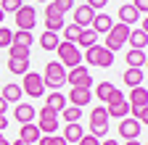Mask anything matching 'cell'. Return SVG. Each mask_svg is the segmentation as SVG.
Here are the masks:
<instances>
[{
  "label": "cell",
  "mask_w": 148,
  "mask_h": 145,
  "mask_svg": "<svg viewBox=\"0 0 148 145\" xmlns=\"http://www.w3.org/2000/svg\"><path fill=\"white\" fill-rule=\"evenodd\" d=\"M56 50H58V63L61 66H69V69H74V66H79L82 63V56H79V48L77 45H74V42H58V45H56Z\"/></svg>",
  "instance_id": "cell-4"
},
{
  "label": "cell",
  "mask_w": 148,
  "mask_h": 145,
  "mask_svg": "<svg viewBox=\"0 0 148 145\" xmlns=\"http://www.w3.org/2000/svg\"><path fill=\"white\" fill-rule=\"evenodd\" d=\"M106 3H108V0H87V3H85V5H90L92 11H95V8H103Z\"/></svg>",
  "instance_id": "cell-42"
},
{
  "label": "cell",
  "mask_w": 148,
  "mask_h": 145,
  "mask_svg": "<svg viewBox=\"0 0 148 145\" xmlns=\"http://www.w3.org/2000/svg\"><path fill=\"white\" fill-rule=\"evenodd\" d=\"M18 140L27 142V145H34L37 140H40V129L29 121V124H21V129H18Z\"/></svg>",
  "instance_id": "cell-15"
},
{
  "label": "cell",
  "mask_w": 148,
  "mask_h": 145,
  "mask_svg": "<svg viewBox=\"0 0 148 145\" xmlns=\"http://www.w3.org/2000/svg\"><path fill=\"white\" fill-rule=\"evenodd\" d=\"M0 145H11V142H8V140H5V137H3V140H0Z\"/></svg>",
  "instance_id": "cell-47"
},
{
  "label": "cell",
  "mask_w": 148,
  "mask_h": 145,
  "mask_svg": "<svg viewBox=\"0 0 148 145\" xmlns=\"http://www.w3.org/2000/svg\"><path fill=\"white\" fill-rule=\"evenodd\" d=\"M101 145H119V142H116V140H103Z\"/></svg>",
  "instance_id": "cell-45"
},
{
  "label": "cell",
  "mask_w": 148,
  "mask_h": 145,
  "mask_svg": "<svg viewBox=\"0 0 148 145\" xmlns=\"http://www.w3.org/2000/svg\"><path fill=\"white\" fill-rule=\"evenodd\" d=\"M127 37H130V27L127 24H122V21H116L114 27L108 29V34H106V42H103V48L106 50H122V45L127 42Z\"/></svg>",
  "instance_id": "cell-2"
},
{
  "label": "cell",
  "mask_w": 148,
  "mask_h": 145,
  "mask_svg": "<svg viewBox=\"0 0 148 145\" xmlns=\"http://www.w3.org/2000/svg\"><path fill=\"white\" fill-rule=\"evenodd\" d=\"M92 32L95 34H108V29L114 27V19H111L108 13H98V16H92Z\"/></svg>",
  "instance_id": "cell-14"
},
{
  "label": "cell",
  "mask_w": 148,
  "mask_h": 145,
  "mask_svg": "<svg viewBox=\"0 0 148 145\" xmlns=\"http://www.w3.org/2000/svg\"><path fill=\"white\" fill-rule=\"evenodd\" d=\"M74 145H101V140H98V137H92V135H85L79 142H74Z\"/></svg>",
  "instance_id": "cell-40"
},
{
  "label": "cell",
  "mask_w": 148,
  "mask_h": 145,
  "mask_svg": "<svg viewBox=\"0 0 148 145\" xmlns=\"http://www.w3.org/2000/svg\"><path fill=\"white\" fill-rule=\"evenodd\" d=\"M124 58H127V63L132 66V69H143L145 61H148V58H145V50H132V48H130V53H127Z\"/></svg>",
  "instance_id": "cell-22"
},
{
  "label": "cell",
  "mask_w": 148,
  "mask_h": 145,
  "mask_svg": "<svg viewBox=\"0 0 148 145\" xmlns=\"http://www.w3.org/2000/svg\"><path fill=\"white\" fill-rule=\"evenodd\" d=\"M56 45H58V34L56 32H42L40 34V48L42 50H56Z\"/></svg>",
  "instance_id": "cell-28"
},
{
  "label": "cell",
  "mask_w": 148,
  "mask_h": 145,
  "mask_svg": "<svg viewBox=\"0 0 148 145\" xmlns=\"http://www.w3.org/2000/svg\"><path fill=\"white\" fill-rule=\"evenodd\" d=\"M106 111H108V116H114V119H124L130 114V103L122 95V90H114V93H111V98L106 100Z\"/></svg>",
  "instance_id": "cell-6"
},
{
  "label": "cell",
  "mask_w": 148,
  "mask_h": 145,
  "mask_svg": "<svg viewBox=\"0 0 148 145\" xmlns=\"http://www.w3.org/2000/svg\"><path fill=\"white\" fill-rule=\"evenodd\" d=\"M130 111H132V119H138L140 124L148 121V108L145 106H130Z\"/></svg>",
  "instance_id": "cell-36"
},
{
  "label": "cell",
  "mask_w": 148,
  "mask_h": 145,
  "mask_svg": "<svg viewBox=\"0 0 148 145\" xmlns=\"http://www.w3.org/2000/svg\"><path fill=\"white\" fill-rule=\"evenodd\" d=\"M140 129H143V124L138 119H127V116L119 119V135H122V140H138Z\"/></svg>",
  "instance_id": "cell-11"
},
{
  "label": "cell",
  "mask_w": 148,
  "mask_h": 145,
  "mask_svg": "<svg viewBox=\"0 0 148 145\" xmlns=\"http://www.w3.org/2000/svg\"><path fill=\"white\" fill-rule=\"evenodd\" d=\"M77 42H79V48H85V50H87V48H92V45H98V34L92 32V29H82Z\"/></svg>",
  "instance_id": "cell-26"
},
{
  "label": "cell",
  "mask_w": 148,
  "mask_h": 145,
  "mask_svg": "<svg viewBox=\"0 0 148 145\" xmlns=\"http://www.w3.org/2000/svg\"><path fill=\"white\" fill-rule=\"evenodd\" d=\"M5 127H8V119H5V114H0V132H3Z\"/></svg>",
  "instance_id": "cell-43"
},
{
  "label": "cell",
  "mask_w": 148,
  "mask_h": 145,
  "mask_svg": "<svg viewBox=\"0 0 148 145\" xmlns=\"http://www.w3.org/2000/svg\"><path fill=\"white\" fill-rule=\"evenodd\" d=\"M66 82L71 84V87H90L92 84V77H90V71H87V66H74V69H69L66 71Z\"/></svg>",
  "instance_id": "cell-9"
},
{
  "label": "cell",
  "mask_w": 148,
  "mask_h": 145,
  "mask_svg": "<svg viewBox=\"0 0 148 145\" xmlns=\"http://www.w3.org/2000/svg\"><path fill=\"white\" fill-rule=\"evenodd\" d=\"M5 108H8V103L3 100V95H0V114H5Z\"/></svg>",
  "instance_id": "cell-44"
},
{
  "label": "cell",
  "mask_w": 148,
  "mask_h": 145,
  "mask_svg": "<svg viewBox=\"0 0 148 145\" xmlns=\"http://www.w3.org/2000/svg\"><path fill=\"white\" fill-rule=\"evenodd\" d=\"M45 106H50L53 111H58V114H61L64 108H66V98H64V95L58 93V90H53V93L48 95V100H45Z\"/></svg>",
  "instance_id": "cell-24"
},
{
  "label": "cell",
  "mask_w": 148,
  "mask_h": 145,
  "mask_svg": "<svg viewBox=\"0 0 148 145\" xmlns=\"http://www.w3.org/2000/svg\"><path fill=\"white\" fill-rule=\"evenodd\" d=\"M61 116H64L66 124H77V121H82V108H77V106H66L64 111H61Z\"/></svg>",
  "instance_id": "cell-25"
},
{
  "label": "cell",
  "mask_w": 148,
  "mask_h": 145,
  "mask_svg": "<svg viewBox=\"0 0 148 145\" xmlns=\"http://www.w3.org/2000/svg\"><path fill=\"white\" fill-rule=\"evenodd\" d=\"M40 3H42V0H40Z\"/></svg>",
  "instance_id": "cell-51"
},
{
  "label": "cell",
  "mask_w": 148,
  "mask_h": 145,
  "mask_svg": "<svg viewBox=\"0 0 148 145\" xmlns=\"http://www.w3.org/2000/svg\"><path fill=\"white\" fill-rule=\"evenodd\" d=\"M37 24V8L34 5H21L16 11V29L21 32H32Z\"/></svg>",
  "instance_id": "cell-7"
},
{
  "label": "cell",
  "mask_w": 148,
  "mask_h": 145,
  "mask_svg": "<svg viewBox=\"0 0 148 145\" xmlns=\"http://www.w3.org/2000/svg\"><path fill=\"white\" fill-rule=\"evenodd\" d=\"M50 3L56 5V11H61V13H66V11L74 8V0H50Z\"/></svg>",
  "instance_id": "cell-38"
},
{
  "label": "cell",
  "mask_w": 148,
  "mask_h": 145,
  "mask_svg": "<svg viewBox=\"0 0 148 145\" xmlns=\"http://www.w3.org/2000/svg\"><path fill=\"white\" fill-rule=\"evenodd\" d=\"M13 42V32L8 27H0V48H8Z\"/></svg>",
  "instance_id": "cell-37"
},
{
  "label": "cell",
  "mask_w": 148,
  "mask_h": 145,
  "mask_svg": "<svg viewBox=\"0 0 148 145\" xmlns=\"http://www.w3.org/2000/svg\"><path fill=\"white\" fill-rule=\"evenodd\" d=\"M0 140H3V132H0Z\"/></svg>",
  "instance_id": "cell-50"
},
{
  "label": "cell",
  "mask_w": 148,
  "mask_h": 145,
  "mask_svg": "<svg viewBox=\"0 0 148 145\" xmlns=\"http://www.w3.org/2000/svg\"><path fill=\"white\" fill-rule=\"evenodd\" d=\"M64 27H66L64 24V13L56 11L53 3H48L45 5V32H56L58 34V29H64Z\"/></svg>",
  "instance_id": "cell-10"
},
{
  "label": "cell",
  "mask_w": 148,
  "mask_h": 145,
  "mask_svg": "<svg viewBox=\"0 0 148 145\" xmlns=\"http://www.w3.org/2000/svg\"><path fill=\"white\" fill-rule=\"evenodd\" d=\"M124 84H130V87H138V84H143V69H132L130 66L127 71H124Z\"/></svg>",
  "instance_id": "cell-23"
},
{
  "label": "cell",
  "mask_w": 148,
  "mask_h": 145,
  "mask_svg": "<svg viewBox=\"0 0 148 145\" xmlns=\"http://www.w3.org/2000/svg\"><path fill=\"white\" fill-rule=\"evenodd\" d=\"M92 16H95V11H92L90 5H77L74 8V24H77L79 29H87L92 24Z\"/></svg>",
  "instance_id": "cell-12"
},
{
  "label": "cell",
  "mask_w": 148,
  "mask_h": 145,
  "mask_svg": "<svg viewBox=\"0 0 148 145\" xmlns=\"http://www.w3.org/2000/svg\"><path fill=\"white\" fill-rule=\"evenodd\" d=\"M16 121H21V124H29L34 116H37V108L34 106H21V103H16V111H13Z\"/></svg>",
  "instance_id": "cell-17"
},
{
  "label": "cell",
  "mask_w": 148,
  "mask_h": 145,
  "mask_svg": "<svg viewBox=\"0 0 148 145\" xmlns=\"http://www.w3.org/2000/svg\"><path fill=\"white\" fill-rule=\"evenodd\" d=\"M61 137H64L66 142H79V140L85 137V127H79V121H77V124H66Z\"/></svg>",
  "instance_id": "cell-18"
},
{
  "label": "cell",
  "mask_w": 148,
  "mask_h": 145,
  "mask_svg": "<svg viewBox=\"0 0 148 145\" xmlns=\"http://www.w3.org/2000/svg\"><path fill=\"white\" fill-rule=\"evenodd\" d=\"M21 93L29 95V98H40L45 93V84H42V77L34 74V71H27L24 74V84H21Z\"/></svg>",
  "instance_id": "cell-8"
},
{
  "label": "cell",
  "mask_w": 148,
  "mask_h": 145,
  "mask_svg": "<svg viewBox=\"0 0 148 145\" xmlns=\"http://www.w3.org/2000/svg\"><path fill=\"white\" fill-rule=\"evenodd\" d=\"M132 8H135L138 13H148V0H135Z\"/></svg>",
  "instance_id": "cell-41"
},
{
  "label": "cell",
  "mask_w": 148,
  "mask_h": 145,
  "mask_svg": "<svg viewBox=\"0 0 148 145\" xmlns=\"http://www.w3.org/2000/svg\"><path fill=\"white\" fill-rule=\"evenodd\" d=\"M8 71H11V74H18V77H24L27 71H29V61H18V58H11V61H8Z\"/></svg>",
  "instance_id": "cell-29"
},
{
  "label": "cell",
  "mask_w": 148,
  "mask_h": 145,
  "mask_svg": "<svg viewBox=\"0 0 148 145\" xmlns=\"http://www.w3.org/2000/svg\"><path fill=\"white\" fill-rule=\"evenodd\" d=\"M11 145H27V142H21V140H16V142H11Z\"/></svg>",
  "instance_id": "cell-48"
},
{
  "label": "cell",
  "mask_w": 148,
  "mask_h": 145,
  "mask_svg": "<svg viewBox=\"0 0 148 145\" xmlns=\"http://www.w3.org/2000/svg\"><path fill=\"white\" fill-rule=\"evenodd\" d=\"M37 145H69V142L64 137H58V135H40Z\"/></svg>",
  "instance_id": "cell-32"
},
{
  "label": "cell",
  "mask_w": 148,
  "mask_h": 145,
  "mask_svg": "<svg viewBox=\"0 0 148 145\" xmlns=\"http://www.w3.org/2000/svg\"><path fill=\"white\" fill-rule=\"evenodd\" d=\"M127 42L132 45V50H145V45H148V32H143V29H130Z\"/></svg>",
  "instance_id": "cell-16"
},
{
  "label": "cell",
  "mask_w": 148,
  "mask_h": 145,
  "mask_svg": "<svg viewBox=\"0 0 148 145\" xmlns=\"http://www.w3.org/2000/svg\"><path fill=\"white\" fill-rule=\"evenodd\" d=\"M114 90H116V87L111 84V82H101V84L95 87V98H98L101 103H106V100L111 98V93H114Z\"/></svg>",
  "instance_id": "cell-30"
},
{
  "label": "cell",
  "mask_w": 148,
  "mask_h": 145,
  "mask_svg": "<svg viewBox=\"0 0 148 145\" xmlns=\"http://www.w3.org/2000/svg\"><path fill=\"white\" fill-rule=\"evenodd\" d=\"M124 145H140V142H138V140H127Z\"/></svg>",
  "instance_id": "cell-46"
},
{
  "label": "cell",
  "mask_w": 148,
  "mask_h": 145,
  "mask_svg": "<svg viewBox=\"0 0 148 145\" xmlns=\"http://www.w3.org/2000/svg\"><path fill=\"white\" fill-rule=\"evenodd\" d=\"M90 100H92L90 87H71V93H69V103H71V106L82 108V106H87Z\"/></svg>",
  "instance_id": "cell-13"
},
{
  "label": "cell",
  "mask_w": 148,
  "mask_h": 145,
  "mask_svg": "<svg viewBox=\"0 0 148 145\" xmlns=\"http://www.w3.org/2000/svg\"><path fill=\"white\" fill-rule=\"evenodd\" d=\"M37 119H58V111H53L50 106H42L40 111H37Z\"/></svg>",
  "instance_id": "cell-39"
},
{
  "label": "cell",
  "mask_w": 148,
  "mask_h": 145,
  "mask_svg": "<svg viewBox=\"0 0 148 145\" xmlns=\"http://www.w3.org/2000/svg\"><path fill=\"white\" fill-rule=\"evenodd\" d=\"M85 61H87V63H92V66L108 69L111 63H114V53L106 50L103 45H92V48H87V53H85Z\"/></svg>",
  "instance_id": "cell-5"
},
{
  "label": "cell",
  "mask_w": 148,
  "mask_h": 145,
  "mask_svg": "<svg viewBox=\"0 0 148 145\" xmlns=\"http://www.w3.org/2000/svg\"><path fill=\"white\" fill-rule=\"evenodd\" d=\"M119 19H122V24H135L138 19H140V13L132 8V3H127V5H119Z\"/></svg>",
  "instance_id": "cell-21"
},
{
  "label": "cell",
  "mask_w": 148,
  "mask_h": 145,
  "mask_svg": "<svg viewBox=\"0 0 148 145\" xmlns=\"http://www.w3.org/2000/svg\"><path fill=\"white\" fill-rule=\"evenodd\" d=\"M79 27L77 24H69V27H64V37H66V42H74L77 45V40H79Z\"/></svg>",
  "instance_id": "cell-33"
},
{
  "label": "cell",
  "mask_w": 148,
  "mask_h": 145,
  "mask_svg": "<svg viewBox=\"0 0 148 145\" xmlns=\"http://www.w3.org/2000/svg\"><path fill=\"white\" fill-rule=\"evenodd\" d=\"M13 42L16 45H32L34 42V37H32V32H21V29H16V34H13Z\"/></svg>",
  "instance_id": "cell-34"
},
{
  "label": "cell",
  "mask_w": 148,
  "mask_h": 145,
  "mask_svg": "<svg viewBox=\"0 0 148 145\" xmlns=\"http://www.w3.org/2000/svg\"><path fill=\"white\" fill-rule=\"evenodd\" d=\"M108 111H106V106H95V108H92V111H90V135L92 137H103L106 132H108Z\"/></svg>",
  "instance_id": "cell-1"
},
{
  "label": "cell",
  "mask_w": 148,
  "mask_h": 145,
  "mask_svg": "<svg viewBox=\"0 0 148 145\" xmlns=\"http://www.w3.org/2000/svg\"><path fill=\"white\" fill-rule=\"evenodd\" d=\"M40 135H56V129H58V119H40Z\"/></svg>",
  "instance_id": "cell-31"
},
{
  "label": "cell",
  "mask_w": 148,
  "mask_h": 145,
  "mask_svg": "<svg viewBox=\"0 0 148 145\" xmlns=\"http://www.w3.org/2000/svg\"><path fill=\"white\" fill-rule=\"evenodd\" d=\"M3 16H5V13H3V8H0V21H3Z\"/></svg>",
  "instance_id": "cell-49"
},
{
  "label": "cell",
  "mask_w": 148,
  "mask_h": 145,
  "mask_svg": "<svg viewBox=\"0 0 148 145\" xmlns=\"http://www.w3.org/2000/svg\"><path fill=\"white\" fill-rule=\"evenodd\" d=\"M42 84H45V87H50V90H58L61 84H66V66H61L58 61H50V63L45 66Z\"/></svg>",
  "instance_id": "cell-3"
},
{
  "label": "cell",
  "mask_w": 148,
  "mask_h": 145,
  "mask_svg": "<svg viewBox=\"0 0 148 145\" xmlns=\"http://www.w3.org/2000/svg\"><path fill=\"white\" fill-rule=\"evenodd\" d=\"M8 56H11V58H18V61H29V48L11 42V45H8Z\"/></svg>",
  "instance_id": "cell-27"
},
{
  "label": "cell",
  "mask_w": 148,
  "mask_h": 145,
  "mask_svg": "<svg viewBox=\"0 0 148 145\" xmlns=\"http://www.w3.org/2000/svg\"><path fill=\"white\" fill-rule=\"evenodd\" d=\"M130 106H148V90H145V84H138V87H132V93H130V100H127Z\"/></svg>",
  "instance_id": "cell-19"
},
{
  "label": "cell",
  "mask_w": 148,
  "mask_h": 145,
  "mask_svg": "<svg viewBox=\"0 0 148 145\" xmlns=\"http://www.w3.org/2000/svg\"><path fill=\"white\" fill-rule=\"evenodd\" d=\"M21 95H24V93H21V84H5V87H3V100H5L8 106H11V103L16 106L18 100H21Z\"/></svg>",
  "instance_id": "cell-20"
},
{
  "label": "cell",
  "mask_w": 148,
  "mask_h": 145,
  "mask_svg": "<svg viewBox=\"0 0 148 145\" xmlns=\"http://www.w3.org/2000/svg\"><path fill=\"white\" fill-rule=\"evenodd\" d=\"M21 5H24V0H0V8H3V13H16Z\"/></svg>",
  "instance_id": "cell-35"
}]
</instances>
